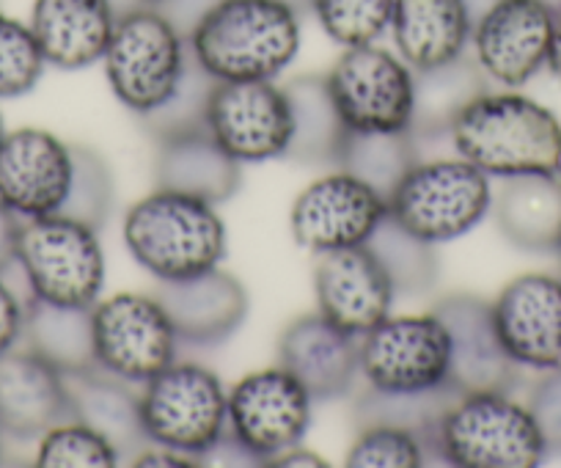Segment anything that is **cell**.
Here are the masks:
<instances>
[{"label":"cell","instance_id":"cell-1","mask_svg":"<svg viewBox=\"0 0 561 468\" xmlns=\"http://www.w3.org/2000/svg\"><path fill=\"white\" fill-rule=\"evenodd\" d=\"M457 158L488 176L561 174V122L537 96L510 89L482 94L451 127Z\"/></svg>","mask_w":561,"mask_h":468},{"label":"cell","instance_id":"cell-2","mask_svg":"<svg viewBox=\"0 0 561 468\" xmlns=\"http://www.w3.org/2000/svg\"><path fill=\"white\" fill-rule=\"evenodd\" d=\"M187 47L215 80H275L300 50V14L280 0H220Z\"/></svg>","mask_w":561,"mask_h":468},{"label":"cell","instance_id":"cell-3","mask_svg":"<svg viewBox=\"0 0 561 468\" xmlns=\"http://www.w3.org/2000/svg\"><path fill=\"white\" fill-rule=\"evenodd\" d=\"M129 256L158 282L198 276L226 256V226L215 204L154 187L124 215Z\"/></svg>","mask_w":561,"mask_h":468},{"label":"cell","instance_id":"cell-4","mask_svg":"<svg viewBox=\"0 0 561 468\" xmlns=\"http://www.w3.org/2000/svg\"><path fill=\"white\" fill-rule=\"evenodd\" d=\"M435 438L440 463L457 468H537L548 457L531 408L512 391H457Z\"/></svg>","mask_w":561,"mask_h":468},{"label":"cell","instance_id":"cell-5","mask_svg":"<svg viewBox=\"0 0 561 468\" xmlns=\"http://www.w3.org/2000/svg\"><path fill=\"white\" fill-rule=\"evenodd\" d=\"M187 58V36L158 7H135L116 18L102 61L113 96L144 116L174 94Z\"/></svg>","mask_w":561,"mask_h":468},{"label":"cell","instance_id":"cell-6","mask_svg":"<svg viewBox=\"0 0 561 468\" xmlns=\"http://www.w3.org/2000/svg\"><path fill=\"white\" fill-rule=\"evenodd\" d=\"M493 209L490 176L468 160H419L388 196V215L424 243H451Z\"/></svg>","mask_w":561,"mask_h":468},{"label":"cell","instance_id":"cell-7","mask_svg":"<svg viewBox=\"0 0 561 468\" xmlns=\"http://www.w3.org/2000/svg\"><path fill=\"white\" fill-rule=\"evenodd\" d=\"M140 422L149 444L207 460L226 438L229 391L204 364L174 362L144 384Z\"/></svg>","mask_w":561,"mask_h":468},{"label":"cell","instance_id":"cell-8","mask_svg":"<svg viewBox=\"0 0 561 468\" xmlns=\"http://www.w3.org/2000/svg\"><path fill=\"white\" fill-rule=\"evenodd\" d=\"M18 265L31 298L91 309L105 287V251L100 231L67 215L23 220Z\"/></svg>","mask_w":561,"mask_h":468},{"label":"cell","instance_id":"cell-9","mask_svg":"<svg viewBox=\"0 0 561 468\" xmlns=\"http://www.w3.org/2000/svg\"><path fill=\"white\" fill-rule=\"evenodd\" d=\"M311 402L309 389L280 364L245 375L229 391V422L218 449L242 466H267L306 438Z\"/></svg>","mask_w":561,"mask_h":468},{"label":"cell","instance_id":"cell-10","mask_svg":"<svg viewBox=\"0 0 561 468\" xmlns=\"http://www.w3.org/2000/svg\"><path fill=\"white\" fill-rule=\"evenodd\" d=\"M360 378L388 395L449 389L451 336L444 320L435 311L386 317L360 336Z\"/></svg>","mask_w":561,"mask_h":468},{"label":"cell","instance_id":"cell-11","mask_svg":"<svg viewBox=\"0 0 561 468\" xmlns=\"http://www.w3.org/2000/svg\"><path fill=\"white\" fill-rule=\"evenodd\" d=\"M94 358L102 373L147 384L176 362L180 336L158 295L118 293L91 306Z\"/></svg>","mask_w":561,"mask_h":468},{"label":"cell","instance_id":"cell-12","mask_svg":"<svg viewBox=\"0 0 561 468\" xmlns=\"http://www.w3.org/2000/svg\"><path fill=\"white\" fill-rule=\"evenodd\" d=\"M333 107L350 133H410L415 75L377 45L344 47L325 75Z\"/></svg>","mask_w":561,"mask_h":468},{"label":"cell","instance_id":"cell-13","mask_svg":"<svg viewBox=\"0 0 561 468\" xmlns=\"http://www.w3.org/2000/svg\"><path fill=\"white\" fill-rule=\"evenodd\" d=\"M207 133L237 163L287 158L293 141V105L273 80H218L209 94Z\"/></svg>","mask_w":561,"mask_h":468},{"label":"cell","instance_id":"cell-14","mask_svg":"<svg viewBox=\"0 0 561 468\" xmlns=\"http://www.w3.org/2000/svg\"><path fill=\"white\" fill-rule=\"evenodd\" d=\"M386 215V196L339 169L298 193L289 213V231L300 249L320 256L366 246Z\"/></svg>","mask_w":561,"mask_h":468},{"label":"cell","instance_id":"cell-15","mask_svg":"<svg viewBox=\"0 0 561 468\" xmlns=\"http://www.w3.org/2000/svg\"><path fill=\"white\" fill-rule=\"evenodd\" d=\"M72 174V144L53 133L20 127L0 141V202L23 220L61 213Z\"/></svg>","mask_w":561,"mask_h":468},{"label":"cell","instance_id":"cell-16","mask_svg":"<svg viewBox=\"0 0 561 468\" xmlns=\"http://www.w3.org/2000/svg\"><path fill=\"white\" fill-rule=\"evenodd\" d=\"M556 18L539 0H499L471 34L473 58L488 80L523 89L548 67Z\"/></svg>","mask_w":561,"mask_h":468},{"label":"cell","instance_id":"cell-17","mask_svg":"<svg viewBox=\"0 0 561 468\" xmlns=\"http://www.w3.org/2000/svg\"><path fill=\"white\" fill-rule=\"evenodd\" d=\"M490 306L501 344L517 367H561V276L523 273Z\"/></svg>","mask_w":561,"mask_h":468},{"label":"cell","instance_id":"cell-18","mask_svg":"<svg viewBox=\"0 0 561 468\" xmlns=\"http://www.w3.org/2000/svg\"><path fill=\"white\" fill-rule=\"evenodd\" d=\"M317 311L344 333L364 336L391 317L397 289L366 246L320 254L314 265Z\"/></svg>","mask_w":561,"mask_h":468},{"label":"cell","instance_id":"cell-19","mask_svg":"<svg viewBox=\"0 0 561 468\" xmlns=\"http://www.w3.org/2000/svg\"><path fill=\"white\" fill-rule=\"evenodd\" d=\"M451 336V378L457 391H512L517 364L506 356L493 322L490 300L471 293H455L433 306Z\"/></svg>","mask_w":561,"mask_h":468},{"label":"cell","instance_id":"cell-20","mask_svg":"<svg viewBox=\"0 0 561 468\" xmlns=\"http://www.w3.org/2000/svg\"><path fill=\"white\" fill-rule=\"evenodd\" d=\"M278 362L309 389L314 402L342 400L360 375V339L311 311L280 331Z\"/></svg>","mask_w":561,"mask_h":468},{"label":"cell","instance_id":"cell-21","mask_svg":"<svg viewBox=\"0 0 561 468\" xmlns=\"http://www.w3.org/2000/svg\"><path fill=\"white\" fill-rule=\"evenodd\" d=\"M67 419L75 408L61 369L28 347L0 356V433L34 441Z\"/></svg>","mask_w":561,"mask_h":468},{"label":"cell","instance_id":"cell-22","mask_svg":"<svg viewBox=\"0 0 561 468\" xmlns=\"http://www.w3.org/2000/svg\"><path fill=\"white\" fill-rule=\"evenodd\" d=\"M160 304L169 311L180 342L218 347L229 342L248 317V293L240 278L213 267L198 276L160 282Z\"/></svg>","mask_w":561,"mask_h":468},{"label":"cell","instance_id":"cell-23","mask_svg":"<svg viewBox=\"0 0 561 468\" xmlns=\"http://www.w3.org/2000/svg\"><path fill=\"white\" fill-rule=\"evenodd\" d=\"M116 18L111 0H34L28 25L45 61L75 72L105 58Z\"/></svg>","mask_w":561,"mask_h":468},{"label":"cell","instance_id":"cell-24","mask_svg":"<svg viewBox=\"0 0 561 468\" xmlns=\"http://www.w3.org/2000/svg\"><path fill=\"white\" fill-rule=\"evenodd\" d=\"M388 31L397 56L424 72L466 56L473 23L462 0H397Z\"/></svg>","mask_w":561,"mask_h":468},{"label":"cell","instance_id":"cell-25","mask_svg":"<svg viewBox=\"0 0 561 468\" xmlns=\"http://www.w3.org/2000/svg\"><path fill=\"white\" fill-rule=\"evenodd\" d=\"M154 182L218 207L240 191L242 163L224 152L207 130L187 133L158 144Z\"/></svg>","mask_w":561,"mask_h":468},{"label":"cell","instance_id":"cell-26","mask_svg":"<svg viewBox=\"0 0 561 468\" xmlns=\"http://www.w3.org/2000/svg\"><path fill=\"white\" fill-rule=\"evenodd\" d=\"M493 213L506 243L526 254H556L561 246V174L504 180Z\"/></svg>","mask_w":561,"mask_h":468},{"label":"cell","instance_id":"cell-27","mask_svg":"<svg viewBox=\"0 0 561 468\" xmlns=\"http://www.w3.org/2000/svg\"><path fill=\"white\" fill-rule=\"evenodd\" d=\"M413 75L415 89L410 136L419 144L449 136L462 111L490 91L488 75L482 72L473 56H460L449 64Z\"/></svg>","mask_w":561,"mask_h":468},{"label":"cell","instance_id":"cell-28","mask_svg":"<svg viewBox=\"0 0 561 468\" xmlns=\"http://www.w3.org/2000/svg\"><path fill=\"white\" fill-rule=\"evenodd\" d=\"M67 384L75 419L105 435L118 455H138L149 444L140 422V395L129 389L133 384L113 378L100 367L67 375Z\"/></svg>","mask_w":561,"mask_h":468},{"label":"cell","instance_id":"cell-29","mask_svg":"<svg viewBox=\"0 0 561 468\" xmlns=\"http://www.w3.org/2000/svg\"><path fill=\"white\" fill-rule=\"evenodd\" d=\"M23 342L25 347L39 353L45 362L61 369L64 375L96 369L91 309H75V306H56L39 298H28Z\"/></svg>","mask_w":561,"mask_h":468},{"label":"cell","instance_id":"cell-30","mask_svg":"<svg viewBox=\"0 0 561 468\" xmlns=\"http://www.w3.org/2000/svg\"><path fill=\"white\" fill-rule=\"evenodd\" d=\"M293 105V141L287 158L306 165H336L344 125L333 107L325 75H298L284 85Z\"/></svg>","mask_w":561,"mask_h":468},{"label":"cell","instance_id":"cell-31","mask_svg":"<svg viewBox=\"0 0 561 468\" xmlns=\"http://www.w3.org/2000/svg\"><path fill=\"white\" fill-rule=\"evenodd\" d=\"M419 141L410 133H344L336 169L358 176L380 196L393 193L404 174L419 163Z\"/></svg>","mask_w":561,"mask_h":468},{"label":"cell","instance_id":"cell-32","mask_svg":"<svg viewBox=\"0 0 561 468\" xmlns=\"http://www.w3.org/2000/svg\"><path fill=\"white\" fill-rule=\"evenodd\" d=\"M366 249L377 256L391 278L397 298H424L435 289L440 273L433 243H424L397 224L391 215L380 220Z\"/></svg>","mask_w":561,"mask_h":468},{"label":"cell","instance_id":"cell-33","mask_svg":"<svg viewBox=\"0 0 561 468\" xmlns=\"http://www.w3.org/2000/svg\"><path fill=\"white\" fill-rule=\"evenodd\" d=\"M440 463L427 433L402 424H364L344 455L350 468H419Z\"/></svg>","mask_w":561,"mask_h":468},{"label":"cell","instance_id":"cell-34","mask_svg":"<svg viewBox=\"0 0 561 468\" xmlns=\"http://www.w3.org/2000/svg\"><path fill=\"white\" fill-rule=\"evenodd\" d=\"M215 83H218V80H215L191 53L185 75H182L174 94H171L160 107H154V111L140 116L144 130H147L158 144L176 136H187V133L207 130V105Z\"/></svg>","mask_w":561,"mask_h":468},{"label":"cell","instance_id":"cell-35","mask_svg":"<svg viewBox=\"0 0 561 468\" xmlns=\"http://www.w3.org/2000/svg\"><path fill=\"white\" fill-rule=\"evenodd\" d=\"M455 395L457 389H451V386L449 389L430 391V395H388V391H377L366 386L353 402L355 427H364V424H402V427L427 433L438 446L435 427H438L440 413L455 400Z\"/></svg>","mask_w":561,"mask_h":468},{"label":"cell","instance_id":"cell-36","mask_svg":"<svg viewBox=\"0 0 561 468\" xmlns=\"http://www.w3.org/2000/svg\"><path fill=\"white\" fill-rule=\"evenodd\" d=\"M72 187H69V196L58 215L83 220L91 229L100 231L107 224V218H111L113 207H116L113 171L96 149L83 147V144H72Z\"/></svg>","mask_w":561,"mask_h":468},{"label":"cell","instance_id":"cell-37","mask_svg":"<svg viewBox=\"0 0 561 468\" xmlns=\"http://www.w3.org/2000/svg\"><path fill=\"white\" fill-rule=\"evenodd\" d=\"M122 455L116 446L78 419L47 430L36 446L34 463L39 468H113Z\"/></svg>","mask_w":561,"mask_h":468},{"label":"cell","instance_id":"cell-38","mask_svg":"<svg viewBox=\"0 0 561 468\" xmlns=\"http://www.w3.org/2000/svg\"><path fill=\"white\" fill-rule=\"evenodd\" d=\"M397 0H314L311 14L342 47L375 45L388 28Z\"/></svg>","mask_w":561,"mask_h":468},{"label":"cell","instance_id":"cell-39","mask_svg":"<svg viewBox=\"0 0 561 468\" xmlns=\"http://www.w3.org/2000/svg\"><path fill=\"white\" fill-rule=\"evenodd\" d=\"M45 53L31 25L0 12V100L31 94L45 75Z\"/></svg>","mask_w":561,"mask_h":468},{"label":"cell","instance_id":"cell-40","mask_svg":"<svg viewBox=\"0 0 561 468\" xmlns=\"http://www.w3.org/2000/svg\"><path fill=\"white\" fill-rule=\"evenodd\" d=\"M528 408L537 419L548 455H561V367L548 369L534 384Z\"/></svg>","mask_w":561,"mask_h":468},{"label":"cell","instance_id":"cell-41","mask_svg":"<svg viewBox=\"0 0 561 468\" xmlns=\"http://www.w3.org/2000/svg\"><path fill=\"white\" fill-rule=\"evenodd\" d=\"M25 304L12 289V284L0 276V356H7L23 342L25 331Z\"/></svg>","mask_w":561,"mask_h":468},{"label":"cell","instance_id":"cell-42","mask_svg":"<svg viewBox=\"0 0 561 468\" xmlns=\"http://www.w3.org/2000/svg\"><path fill=\"white\" fill-rule=\"evenodd\" d=\"M220 0H163L160 3V12L176 25L185 36H191V31L196 28L198 20L209 12L213 7H218Z\"/></svg>","mask_w":561,"mask_h":468},{"label":"cell","instance_id":"cell-43","mask_svg":"<svg viewBox=\"0 0 561 468\" xmlns=\"http://www.w3.org/2000/svg\"><path fill=\"white\" fill-rule=\"evenodd\" d=\"M23 218L0 202V276H7L18 265V243Z\"/></svg>","mask_w":561,"mask_h":468},{"label":"cell","instance_id":"cell-44","mask_svg":"<svg viewBox=\"0 0 561 468\" xmlns=\"http://www.w3.org/2000/svg\"><path fill=\"white\" fill-rule=\"evenodd\" d=\"M133 466L144 468V466H163V468H193V466H204V460L198 457L185 455V452L169 449V446H144L138 455L133 457Z\"/></svg>","mask_w":561,"mask_h":468},{"label":"cell","instance_id":"cell-45","mask_svg":"<svg viewBox=\"0 0 561 468\" xmlns=\"http://www.w3.org/2000/svg\"><path fill=\"white\" fill-rule=\"evenodd\" d=\"M267 466H284V468H300V466H309V468H325L328 460L325 457H320L317 452L311 449H304V446H293V449L280 452L278 457H273V460L267 463Z\"/></svg>","mask_w":561,"mask_h":468},{"label":"cell","instance_id":"cell-46","mask_svg":"<svg viewBox=\"0 0 561 468\" xmlns=\"http://www.w3.org/2000/svg\"><path fill=\"white\" fill-rule=\"evenodd\" d=\"M548 69H550V75H556V78L561 80V14H556V23H553V39H550Z\"/></svg>","mask_w":561,"mask_h":468},{"label":"cell","instance_id":"cell-47","mask_svg":"<svg viewBox=\"0 0 561 468\" xmlns=\"http://www.w3.org/2000/svg\"><path fill=\"white\" fill-rule=\"evenodd\" d=\"M462 3H466V9H468V18H471V23L477 25L479 20H482L484 14H488L490 9H493L495 3H499V0H462Z\"/></svg>","mask_w":561,"mask_h":468},{"label":"cell","instance_id":"cell-48","mask_svg":"<svg viewBox=\"0 0 561 468\" xmlns=\"http://www.w3.org/2000/svg\"><path fill=\"white\" fill-rule=\"evenodd\" d=\"M280 3H284V7H289V9H295V12L304 18V14L311 12V3H314V0H280Z\"/></svg>","mask_w":561,"mask_h":468},{"label":"cell","instance_id":"cell-49","mask_svg":"<svg viewBox=\"0 0 561 468\" xmlns=\"http://www.w3.org/2000/svg\"><path fill=\"white\" fill-rule=\"evenodd\" d=\"M539 3H542V7L548 9L553 18H556V14H561V0H539Z\"/></svg>","mask_w":561,"mask_h":468},{"label":"cell","instance_id":"cell-50","mask_svg":"<svg viewBox=\"0 0 561 468\" xmlns=\"http://www.w3.org/2000/svg\"><path fill=\"white\" fill-rule=\"evenodd\" d=\"M135 3H138V7H160L163 0H135Z\"/></svg>","mask_w":561,"mask_h":468},{"label":"cell","instance_id":"cell-51","mask_svg":"<svg viewBox=\"0 0 561 468\" xmlns=\"http://www.w3.org/2000/svg\"><path fill=\"white\" fill-rule=\"evenodd\" d=\"M3 136H7V125H3V113H0V141H3Z\"/></svg>","mask_w":561,"mask_h":468},{"label":"cell","instance_id":"cell-52","mask_svg":"<svg viewBox=\"0 0 561 468\" xmlns=\"http://www.w3.org/2000/svg\"><path fill=\"white\" fill-rule=\"evenodd\" d=\"M556 265H559V276H561V246L556 249Z\"/></svg>","mask_w":561,"mask_h":468},{"label":"cell","instance_id":"cell-53","mask_svg":"<svg viewBox=\"0 0 561 468\" xmlns=\"http://www.w3.org/2000/svg\"><path fill=\"white\" fill-rule=\"evenodd\" d=\"M0 455H3V433H0Z\"/></svg>","mask_w":561,"mask_h":468}]
</instances>
